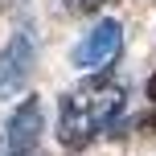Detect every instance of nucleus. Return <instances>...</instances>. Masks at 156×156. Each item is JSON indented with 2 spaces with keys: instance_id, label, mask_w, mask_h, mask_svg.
Here are the masks:
<instances>
[{
  "instance_id": "nucleus-5",
  "label": "nucleus",
  "mask_w": 156,
  "mask_h": 156,
  "mask_svg": "<svg viewBox=\"0 0 156 156\" xmlns=\"http://www.w3.org/2000/svg\"><path fill=\"white\" fill-rule=\"evenodd\" d=\"M136 123H140V127H152V132H156V111H152V115H144V119H136Z\"/></svg>"
},
{
  "instance_id": "nucleus-3",
  "label": "nucleus",
  "mask_w": 156,
  "mask_h": 156,
  "mask_svg": "<svg viewBox=\"0 0 156 156\" xmlns=\"http://www.w3.org/2000/svg\"><path fill=\"white\" fill-rule=\"evenodd\" d=\"M119 54H123V25L119 21H99L94 29L82 33V41L74 45V66L78 70H111V66L119 62Z\"/></svg>"
},
{
  "instance_id": "nucleus-7",
  "label": "nucleus",
  "mask_w": 156,
  "mask_h": 156,
  "mask_svg": "<svg viewBox=\"0 0 156 156\" xmlns=\"http://www.w3.org/2000/svg\"><path fill=\"white\" fill-rule=\"evenodd\" d=\"M12 4H21V0H0V8H12Z\"/></svg>"
},
{
  "instance_id": "nucleus-4",
  "label": "nucleus",
  "mask_w": 156,
  "mask_h": 156,
  "mask_svg": "<svg viewBox=\"0 0 156 156\" xmlns=\"http://www.w3.org/2000/svg\"><path fill=\"white\" fill-rule=\"evenodd\" d=\"M41 99H25L21 107L8 115L4 123V156H37V140H41Z\"/></svg>"
},
{
  "instance_id": "nucleus-6",
  "label": "nucleus",
  "mask_w": 156,
  "mask_h": 156,
  "mask_svg": "<svg viewBox=\"0 0 156 156\" xmlns=\"http://www.w3.org/2000/svg\"><path fill=\"white\" fill-rule=\"evenodd\" d=\"M148 99H152V103H156V74H152V78H148Z\"/></svg>"
},
{
  "instance_id": "nucleus-2",
  "label": "nucleus",
  "mask_w": 156,
  "mask_h": 156,
  "mask_svg": "<svg viewBox=\"0 0 156 156\" xmlns=\"http://www.w3.org/2000/svg\"><path fill=\"white\" fill-rule=\"evenodd\" d=\"M33 62H37V37H33L29 25H21L0 49V99H12V94L25 90Z\"/></svg>"
},
{
  "instance_id": "nucleus-1",
  "label": "nucleus",
  "mask_w": 156,
  "mask_h": 156,
  "mask_svg": "<svg viewBox=\"0 0 156 156\" xmlns=\"http://www.w3.org/2000/svg\"><path fill=\"white\" fill-rule=\"evenodd\" d=\"M99 136V123H94V111H90V90L82 86H74V90L62 94V103H58V144L62 148H86V144Z\"/></svg>"
}]
</instances>
